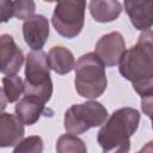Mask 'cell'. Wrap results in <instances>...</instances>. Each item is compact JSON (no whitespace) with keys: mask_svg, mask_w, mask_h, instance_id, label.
Returning a JSON list of instances; mask_svg holds the SVG:
<instances>
[{"mask_svg":"<svg viewBox=\"0 0 153 153\" xmlns=\"http://www.w3.org/2000/svg\"><path fill=\"white\" fill-rule=\"evenodd\" d=\"M118 68L141 98L153 93V30L140 33L136 44L124 53Z\"/></svg>","mask_w":153,"mask_h":153,"instance_id":"1","label":"cell"},{"mask_svg":"<svg viewBox=\"0 0 153 153\" xmlns=\"http://www.w3.org/2000/svg\"><path fill=\"white\" fill-rule=\"evenodd\" d=\"M53 94L50 67L47 54L43 50H32L25 61L24 97L45 104Z\"/></svg>","mask_w":153,"mask_h":153,"instance_id":"2","label":"cell"},{"mask_svg":"<svg viewBox=\"0 0 153 153\" xmlns=\"http://www.w3.org/2000/svg\"><path fill=\"white\" fill-rule=\"evenodd\" d=\"M74 71V85L79 96L94 99L103 94L108 85L105 66L94 53L80 56L75 62Z\"/></svg>","mask_w":153,"mask_h":153,"instance_id":"3","label":"cell"},{"mask_svg":"<svg viewBox=\"0 0 153 153\" xmlns=\"http://www.w3.org/2000/svg\"><path fill=\"white\" fill-rule=\"evenodd\" d=\"M140 123V114L134 108H121L112 112L97 135L99 146L104 149L117 147L127 141L136 131Z\"/></svg>","mask_w":153,"mask_h":153,"instance_id":"4","label":"cell"},{"mask_svg":"<svg viewBox=\"0 0 153 153\" xmlns=\"http://www.w3.org/2000/svg\"><path fill=\"white\" fill-rule=\"evenodd\" d=\"M108 120V111L99 102L88 100L72 105L65 112V129L73 135L84 134L93 127L104 124Z\"/></svg>","mask_w":153,"mask_h":153,"instance_id":"5","label":"cell"},{"mask_svg":"<svg viewBox=\"0 0 153 153\" xmlns=\"http://www.w3.org/2000/svg\"><path fill=\"white\" fill-rule=\"evenodd\" d=\"M85 8L86 2L82 0L59 1L51 17V23L56 32L69 39L76 37L84 27Z\"/></svg>","mask_w":153,"mask_h":153,"instance_id":"6","label":"cell"},{"mask_svg":"<svg viewBox=\"0 0 153 153\" xmlns=\"http://www.w3.org/2000/svg\"><path fill=\"white\" fill-rule=\"evenodd\" d=\"M126 51L127 49L124 38L117 31H112L102 36L94 47V54L100 59L105 67L120 65Z\"/></svg>","mask_w":153,"mask_h":153,"instance_id":"7","label":"cell"},{"mask_svg":"<svg viewBox=\"0 0 153 153\" xmlns=\"http://www.w3.org/2000/svg\"><path fill=\"white\" fill-rule=\"evenodd\" d=\"M24 62L23 50L17 45L11 35L0 37V71L6 75H17Z\"/></svg>","mask_w":153,"mask_h":153,"instance_id":"8","label":"cell"},{"mask_svg":"<svg viewBox=\"0 0 153 153\" xmlns=\"http://www.w3.org/2000/svg\"><path fill=\"white\" fill-rule=\"evenodd\" d=\"M25 43L32 50H42L49 36V22L42 14H35L23 24Z\"/></svg>","mask_w":153,"mask_h":153,"instance_id":"9","label":"cell"},{"mask_svg":"<svg viewBox=\"0 0 153 153\" xmlns=\"http://www.w3.org/2000/svg\"><path fill=\"white\" fill-rule=\"evenodd\" d=\"M124 10L136 30L147 31L153 26V0H126Z\"/></svg>","mask_w":153,"mask_h":153,"instance_id":"10","label":"cell"},{"mask_svg":"<svg viewBox=\"0 0 153 153\" xmlns=\"http://www.w3.org/2000/svg\"><path fill=\"white\" fill-rule=\"evenodd\" d=\"M24 136V123L13 114L2 112L0 116V146H17Z\"/></svg>","mask_w":153,"mask_h":153,"instance_id":"11","label":"cell"},{"mask_svg":"<svg viewBox=\"0 0 153 153\" xmlns=\"http://www.w3.org/2000/svg\"><path fill=\"white\" fill-rule=\"evenodd\" d=\"M50 69L57 74H67L75 68V59L73 53L61 45L53 47L47 54Z\"/></svg>","mask_w":153,"mask_h":153,"instance_id":"12","label":"cell"},{"mask_svg":"<svg viewBox=\"0 0 153 153\" xmlns=\"http://www.w3.org/2000/svg\"><path fill=\"white\" fill-rule=\"evenodd\" d=\"M88 8L94 20L99 23L116 20L122 12V5L116 0H92Z\"/></svg>","mask_w":153,"mask_h":153,"instance_id":"13","label":"cell"},{"mask_svg":"<svg viewBox=\"0 0 153 153\" xmlns=\"http://www.w3.org/2000/svg\"><path fill=\"white\" fill-rule=\"evenodd\" d=\"M14 111L24 124L32 126L43 115V112L45 111V106L43 103L38 100L24 97L17 102L14 106Z\"/></svg>","mask_w":153,"mask_h":153,"instance_id":"14","label":"cell"},{"mask_svg":"<svg viewBox=\"0 0 153 153\" xmlns=\"http://www.w3.org/2000/svg\"><path fill=\"white\" fill-rule=\"evenodd\" d=\"M24 93V81L18 75H6L2 78L1 87V110L6 108V103H14Z\"/></svg>","mask_w":153,"mask_h":153,"instance_id":"15","label":"cell"},{"mask_svg":"<svg viewBox=\"0 0 153 153\" xmlns=\"http://www.w3.org/2000/svg\"><path fill=\"white\" fill-rule=\"evenodd\" d=\"M56 153H87L85 142L73 134H63L56 141Z\"/></svg>","mask_w":153,"mask_h":153,"instance_id":"16","label":"cell"},{"mask_svg":"<svg viewBox=\"0 0 153 153\" xmlns=\"http://www.w3.org/2000/svg\"><path fill=\"white\" fill-rule=\"evenodd\" d=\"M43 140L38 135H32L22 140L13 149V153H42Z\"/></svg>","mask_w":153,"mask_h":153,"instance_id":"17","label":"cell"},{"mask_svg":"<svg viewBox=\"0 0 153 153\" xmlns=\"http://www.w3.org/2000/svg\"><path fill=\"white\" fill-rule=\"evenodd\" d=\"M36 5L31 0H19L13 1V10H14V17L20 20H27L35 14Z\"/></svg>","mask_w":153,"mask_h":153,"instance_id":"18","label":"cell"},{"mask_svg":"<svg viewBox=\"0 0 153 153\" xmlns=\"http://www.w3.org/2000/svg\"><path fill=\"white\" fill-rule=\"evenodd\" d=\"M0 16H1V23H6L10 18L14 17L13 1H7V0L0 1Z\"/></svg>","mask_w":153,"mask_h":153,"instance_id":"19","label":"cell"},{"mask_svg":"<svg viewBox=\"0 0 153 153\" xmlns=\"http://www.w3.org/2000/svg\"><path fill=\"white\" fill-rule=\"evenodd\" d=\"M141 110L149 118L153 116V93L141 98Z\"/></svg>","mask_w":153,"mask_h":153,"instance_id":"20","label":"cell"},{"mask_svg":"<svg viewBox=\"0 0 153 153\" xmlns=\"http://www.w3.org/2000/svg\"><path fill=\"white\" fill-rule=\"evenodd\" d=\"M130 149V141H127L117 147L110 148V149H104L103 153H128Z\"/></svg>","mask_w":153,"mask_h":153,"instance_id":"21","label":"cell"},{"mask_svg":"<svg viewBox=\"0 0 153 153\" xmlns=\"http://www.w3.org/2000/svg\"><path fill=\"white\" fill-rule=\"evenodd\" d=\"M141 153H153V141L147 142L140 151Z\"/></svg>","mask_w":153,"mask_h":153,"instance_id":"22","label":"cell"},{"mask_svg":"<svg viewBox=\"0 0 153 153\" xmlns=\"http://www.w3.org/2000/svg\"><path fill=\"white\" fill-rule=\"evenodd\" d=\"M151 120H152V128H153V116L151 117Z\"/></svg>","mask_w":153,"mask_h":153,"instance_id":"23","label":"cell"},{"mask_svg":"<svg viewBox=\"0 0 153 153\" xmlns=\"http://www.w3.org/2000/svg\"><path fill=\"white\" fill-rule=\"evenodd\" d=\"M137 153H141V152H137Z\"/></svg>","mask_w":153,"mask_h":153,"instance_id":"24","label":"cell"}]
</instances>
